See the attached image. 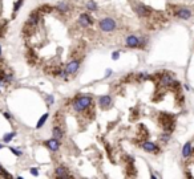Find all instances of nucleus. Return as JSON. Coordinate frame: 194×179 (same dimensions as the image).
I'll return each mask as SVG.
<instances>
[{"label":"nucleus","mask_w":194,"mask_h":179,"mask_svg":"<svg viewBox=\"0 0 194 179\" xmlns=\"http://www.w3.org/2000/svg\"><path fill=\"white\" fill-rule=\"evenodd\" d=\"M93 105V98L89 94H80L73 100L72 107L76 113H84L88 109H91Z\"/></svg>","instance_id":"f257e3e1"},{"label":"nucleus","mask_w":194,"mask_h":179,"mask_svg":"<svg viewBox=\"0 0 194 179\" xmlns=\"http://www.w3.org/2000/svg\"><path fill=\"white\" fill-rule=\"evenodd\" d=\"M80 68V60H71L68 64L65 65V69L61 72V77H67V76H73Z\"/></svg>","instance_id":"f03ea898"},{"label":"nucleus","mask_w":194,"mask_h":179,"mask_svg":"<svg viewBox=\"0 0 194 179\" xmlns=\"http://www.w3.org/2000/svg\"><path fill=\"white\" fill-rule=\"evenodd\" d=\"M145 43H146V41H145L144 39H140L134 35H129L128 37L125 39V45L128 48H141L145 45Z\"/></svg>","instance_id":"7ed1b4c3"},{"label":"nucleus","mask_w":194,"mask_h":179,"mask_svg":"<svg viewBox=\"0 0 194 179\" xmlns=\"http://www.w3.org/2000/svg\"><path fill=\"white\" fill-rule=\"evenodd\" d=\"M98 25H100V29L103 32H113L117 27L116 21H114L113 19H110V17H105V19H103L100 23H98Z\"/></svg>","instance_id":"20e7f679"},{"label":"nucleus","mask_w":194,"mask_h":179,"mask_svg":"<svg viewBox=\"0 0 194 179\" xmlns=\"http://www.w3.org/2000/svg\"><path fill=\"white\" fill-rule=\"evenodd\" d=\"M134 11L136 13H137L140 17H148V16H150L152 15V10L149 8V7L144 6V4H141V3H137L134 6Z\"/></svg>","instance_id":"39448f33"},{"label":"nucleus","mask_w":194,"mask_h":179,"mask_svg":"<svg viewBox=\"0 0 194 179\" xmlns=\"http://www.w3.org/2000/svg\"><path fill=\"white\" fill-rule=\"evenodd\" d=\"M174 16H177L181 20H188L191 17V11L188 8H177L174 11Z\"/></svg>","instance_id":"423d86ee"},{"label":"nucleus","mask_w":194,"mask_h":179,"mask_svg":"<svg viewBox=\"0 0 194 179\" xmlns=\"http://www.w3.org/2000/svg\"><path fill=\"white\" fill-rule=\"evenodd\" d=\"M77 23L81 25V27H84V28H88V27L93 25V20L91 19V16L88 15V13H81L77 20Z\"/></svg>","instance_id":"0eeeda50"},{"label":"nucleus","mask_w":194,"mask_h":179,"mask_svg":"<svg viewBox=\"0 0 194 179\" xmlns=\"http://www.w3.org/2000/svg\"><path fill=\"white\" fill-rule=\"evenodd\" d=\"M44 145H45V147H48V150H51V151H57L60 149V141L56 139L55 137L51 139H47V141L44 142Z\"/></svg>","instance_id":"6e6552de"},{"label":"nucleus","mask_w":194,"mask_h":179,"mask_svg":"<svg viewBox=\"0 0 194 179\" xmlns=\"http://www.w3.org/2000/svg\"><path fill=\"white\" fill-rule=\"evenodd\" d=\"M98 105L103 109H108V107L112 106V97L110 96H101L98 98Z\"/></svg>","instance_id":"1a4fd4ad"},{"label":"nucleus","mask_w":194,"mask_h":179,"mask_svg":"<svg viewBox=\"0 0 194 179\" xmlns=\"http://www.w3.org/2000/svg\"><path fill=\"white\" fill-rule=\"evenodd\" d=\"M55 176L56 178H71V174H69V170L65 166H60L55 171Z\"/></svg>","instance_id":"9d476101"},{"label":"nucleus","mask_w":194,"mask_h":179,"mask_svg":"<svg viewBox=\"0 0 194 179\" xmlns=\"http://www.w3.org/2000/svg\"><path fill=\"white\" fill-rule=\"evenodd\" d=\"M142 149H144L146 153H158V151H160V147H157L156 143L149 142V141H146V142L142 143Z\"/></svg>","instance_id":"9b49d317"},{"label":"nucleus","mask_w":194,"mask_h":179,"mask_svg":"<svg viewBox=\"0 0 194 179\" xmlns=\"http://www.w3.org/2000/svg\"><path fill=\"white\" fill-rule=\"evenodd\" d=\"M39 21H40V16H39L37 11H35V12L28 17V20H27V24H28L29 27H36V25L39 24Z\"/></svg>","instance_id":"f8f14e48"},{"label":"nucleus","mask_w":194,"mask_h":179,"mask_svg":"<svg viewBox=\"0 0 194 179\" xmlns=\"http://www.w3.org/2000/svg\"><path fill=\"white\" fill-rule=\"evenodd\" d=\"M52 135H53L56 139L61 141V139L64 138V130H63V127H61L60 125H56L53 127V130H52Z\"/></svg>","instance_id":"ddd939ff"},{"label":"nucleus","mask_w":194,"mask_h":179,"mask_svg":"<svg viewBox=\"0 0 194 179\" xmlns=\"http://www.w3.org/2000/svg\"><path fill=\"white\" fill-rule=\"evenodd\" d=\"M191 151H193L191 143H190V142H186V143H185V146L182 147V157H184V158H188L189 155L191 154Z\"/></svg>","instance_id":"4468645a"},{"label":"nucleus","mask_w":194,"mask_h":179,"mask_svg":"<svg viewBox=\"0 0 194 179\" xmlns=\"http://www.w3.org/2000/svg\"><path fill=\"white\" fill-rule=\"evenodd\" d=\"M56 10L59 11V12H68V4H67L65 1H61V3H59V6L56 7Z\"/></svg>","instance_id":"2eb2a0df"},{"label":"nucleus","mask_w":194,"mask_h":179,"mask_svg":"<svg viewBox=\"0 0 194 179\" xmlns=\"http://www.w3.org/2000/svg\"><path fill=\"white\" fill-rule=\"evenodd\" d=\"M49 117V114L48 113H45L43 117H41L40 119H39V122H37V125H36V129H40V127H43L44 126V123H45V121H47V118Z\"/></svg>","instance_id":"dca6fc26"},{"label":"nucleus","mask_w":194,"mask_h":179,"mask_svg":"<svg viewBox=\"0 0 194 179\" xmlns=\"http://www.w3.org/2000/svg\"><path fill=\"white\" fill-rule=\"evenodd\" d=\"M87 8L89 11H92V12H94V11L97 10V4L94 3L93 0H91V1H88V3H87Z\"/></svg>","instance_id":"f3484780"},{"label":"nucleus","mask_w":194,"mask_h":179,"mask_svg":"<svg viewBox=\"0 0 194 179\" xmlns=\"http://www.w3.org/2000/svg\"><path fill=\"white\" fill-rule=\"evenodd\" d=\"M15 135H16V133H15V131H12V133H8V134H6V135H4V137H3V141L6 142V143H8V142H10V141H12V138H13V137H15Z\"/></svg>","instance_id":"a211bd4d"},{"label":"nucleus","mask_w":194,"mask_h":179,"mask_svg":"<svg viewBox=\"0 0 194 179\" xmlns=\"http://www.w3.org/2000/svg\"><path fill=\"white\" fill-rule=\"evenodd\" d=\"M23 6V0H17L15 3V7H13V13H17V11H19V8Z\"/></svg>","instance_id":"6ab92c4d"},{"label":"nucleus","mask_w":194,"mask_h":179,"mask_svg":"<svg viewBox=\"0 0 194 179\" xmlns=\"http://www.w3.org/2000/svg\"><path fill=\"white\" fill-rule=\"evenodd\" d=\"M169 138H170V134H169L168 131L164 133L162 135H160V139H161L162 142H168V141H169Z\"/></svg>","instance_id":"aec40b11"},{"label":"nucleus","mask_w":194,"mask_h":179,"mask_svg":"<svg viewBox=\"0 0 194 179\" xmlns=\"http://www.w3.org/2000/svg\"><path fill=\"white\" fill-rule=\"evenodd\" d=\"M0 176H4V178H11V174H8L3 167L0 166Z\"/></svg>","instance_id":"412c9836"},{"label":"nucleus","mask_w":194,"mask_h":179,"mask_svg":"<svg viewBox=\"0 0 194 179\" xmlns=\"http://www.w3.org/2000/svg\"><path fill=\"white\" fill-rule=\"evenodd\" d=\"M45 101H47V104H48V106H51V105L55 102V98H53V96H48V97H45Z\"/></svg>","instance_id":"4be33fe9"},{"label":"nucleus","mask_w":194,"mask_h":179,"mask_svg":"<svg viewBox=\"0 0 194 179\" xmlns=\"http://www.w3.org/2000/svg\"><path fill=\"white\" fill-rule=\"evenodd\" d=\"M10 150L12 151V153H13V154L16 155V157H20V155L23 154L21 151H20V150H17V149H15V147H10Z\"/></svg>","instance_id":"5701e85b"},{"label":"nucleus","mask_w":194,"mask_h":179,"mask_svg":"<svg viewBox=\"0 0 194 179\" xmlns=\"http://www.w3.org/2000/svg\"><path fill=\"white\" fill-rule=\"evenodd\" d=\"M31 173H32V175L37 176V175H39V170L36 169V167H31Z\"/></svg>","instance_id":"b1692460"},{"label":"nucleus","mask_w":194,"mask_h":179,"mask_svg":"<svg viewBox=\"0 0 194 179\" xmlns=\"http://www.w3.org/2000/svg\"><path fill=\"white\" fill-rule=\"evenodd\" d=\"M118 57H120V52L117 50V52H113L112 53V59L113 60H118Z\"/></svg>","instance_id":"393cba45"},{"label":"nucleus","mask_w":194,"mask_h":179,"mask_svg":"<svg viewBox=\"0 0 194 179\" xmlns=\"http://www.w3.org/2000/svg\"><path fill=\"white\" fill-rule=\"evenodd\" d=\"M4 116H6L7 119H10V121H12V116H11L10 113H4Z\"/></svg>","instance_id":"a878e982"},{"label":"nucleus","mask_w":194,"mask_h":179,"mask_svg":"<svg viewBox=\"0 0 194 179\" xmlns=\"http://www.w3.org/2000/svg\"><path fill=\"white\" fill-rule=\"evenodd\" d=\"M110 74H112V70H110V69H107V73H105V77H109Z\"/></svg>","instance_id":"bb28decb"},{"label":"nucleus","mask_w":194,"mask_h":179,"mask_svg":"<svg viewBox=\"0 0 194 179\" xmlns=\"http://www.w3.org/2000/svg\"><path fill=\"white\" fill-rule=\"evenodd\" d=\"M4 147V146H3V145H1V143H0V149H3Z\"/></svg>","instance_id":"cd10ccee"},{"label":"nucleus","mask_w":194,"mask_h":179,"mask_svg":"<svg viewBox=\"0 0 194 179\" xmlns=\"http://www.w3.org/2000/svg\"><path fill=\"white\" fill-rule=\"evenodd\" d=\"M0 57H1V47H0Z\"/></svg>","instance_id":"c85d7f7f"},{"label":"nucleus","mask_w":194,"mask_h":179,"mask_svg":"<svg viewBox=\"0 0 194 179\" xmlns=\"http://www.w3.org/2000/svg\"><path fill=\"white\" fill-rule=\"evenodd\" d=\"M0 92H1V90H0Z\"/></svg>","instance_id":"c756f323"}]
</instances>
